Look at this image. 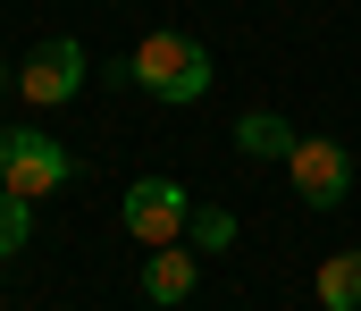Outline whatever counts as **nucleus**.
<instances>
[{"mask_svg":"<svg viewBox=\"0 0 361 311\" xmlns=\"http://www.w3.org/2000/svg\"><path fill=\"white\" fill-rule=\"evenodd\" d=\"M109 76H118V85H143L152 102H169V109H185V102L210 93V51H202L185 25H160V34H143Z\"/></svg>","mask_w":361,"mask_h":311,"instance_id":"f257e3e1","label":"nucleus"},{"mask_svg":"<svg viewBox=\"0 0 361 311\" xmlns=\"http://www.w3.org/2000/svg\"><path fill=\"white\" fill-rule=\"evenodd\" d=\"M76 169H85V160H76L59 135H42V126H0V185H8V194L42 202V194H59Z\"/></svg>","mask_w":361,"mask_h":311,"instance_id":"f03ea898","label":"nucleus"},{"mask_svg":"<svg viewBox=\"0 0 361 311\" xmlns=\"http://www.w3.org/2000/svg\"><path fill=\"white\" fill-rule=\"evenodd\" d=\"M85 76H92V59H85L76 34H42V42L17 59V93H25L34 109H68L76 93H85Z\"/></svg>","mask_w":361,"mask_h":311,"instance_id":"7ed1b4c3","label":"nucleus"},{"mask_svg":"<svg viewBox=\"0 0 361 311\" xmlns=\"http://www.w3.org/2000/svg\"><path fill=\"white\" fill-rule=\"evenodd\" d=\"M286 177H294V194L311 210H336L353 194V152L345 143H328V135H302L294 152H286Z\"/></svg>","mask_w":361,"mask_h":311,"instance_id":"20e7f679","label":"nucleus"},{"mask_svg":"<svg viewBox=\"0 0 361 311\" xmlns=\"http://www.w3.org/2000/svg\"><path fill=\"white\" fill-rule=\"evenodd\" d=\"M185 219H193V202H185L177 177H135V185H126V227H135V244H177Z\"/></svg>","mask_w":361,"mask_h":311,"instance_id":"39448f33","label":"nucleus"},{"mask_svg":"<svg viewBox=\"0 0 361 311\" xmlns=\"http://www.w3.org/2000/svg\"><path fill=\"white\" fill-rule=\"evenodd\" d=\"M193 278H202V261H193L185 244H152V261H143V295H152V303H185Z\"/></svg>","mask_w":361,"mask_h":311,"instance_id":"423d86ee","label":"nucleus"},{"mask_svg":"<svg viewBox=\"0 0 361 311\" xmlns=\"http://www.w3.org/2000/svg\"><path fill=\"white\" fill-rule=\"evenodd\" d=\"M294 143H302V135H294L277 109H244V118H235V152H252V160H286Z\"/></svg>","mask_w":361,"mask_h":311,"instance_id":"0eeeda50","label":"nucleus"},{"mask_svg":"<svg viewBox=\"0 0 361 311\" xmlns=\"http://www.w3.org/2000/svg\"><path fill=\"white\" fill-rule=\"evenodd\" d=\"M311 286H319V303H328V311H361V252H328Z\"/></svg>","mask_w":361,"mask_h":311,"instance_id":"6e6552de","label":"nucleus"},{"mask_svg":"<svg viewBox=\"0 0 361 311\" xmlns=\"http://www.w3.org/2000/svg\"><path fill=\"white\" fill-rule=\"evenodd\" d=\"M25 244H34V202L0 185V261H8V252H25Z\"/></svg>","mask_w":361,"mask_h":311,"instance_id":"1a4fd4ad","label":"nucleus"},{"mask_svg":"<svg viewBox=\"0 0 361 311\" xmlns=\"http://www.w3.org/2000/svg\"><path fill=\"white\" fill-rule=\"evenodd\" d=\"M185 236H193V244H202V252H227V244H235V210H219V202H202V210H193V219H185Z\"/></svg>","mask_w":361,"mask_h":311,"instance_id":"9d476101","label":"nucleus"}]
</instances>
